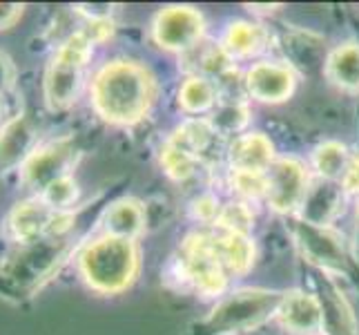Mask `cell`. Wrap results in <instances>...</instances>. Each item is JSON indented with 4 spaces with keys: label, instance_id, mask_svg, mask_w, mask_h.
Instances as JSON below:
<instances>
[{
    "label": "cell",
    "instance_id": "9a60e30c",
    "mask_svg": "<svg viewBox=\"0 0 359 335\" xmlns=\"http://www.w3.org/2000/svg\"><path fill=\"white\" fill-rule=\"evenodd\" d=\"M344 185L328 179H313L299 206V219L311 226L328 228L344 208Z\"/></svg>",
    "mask_w": 359,
    "mask_h": 335
},
{
    "label": "cell",
    "instance_id": "8fae6325",
    "mask_svg": "<svg viewBox=\"0 0 359 335\" xmlns=\"http://www.w3.org/2000/svg\"><path fill=\"white\" fill-rule=\"evenodd\" d=\"M290 228H292L297 246L302 248V253L311 259L313 264L326 270H337V272L348 270V257H346L341 239L332 230L311 226V223L302 221L299 217L290 223Z\"/></svg>",
    "mask_w": 359,
    "mask_h": 335
},
{
    "label": "cell",
    "instance_id": "4fadbf2b",
    "mask_svg": "<svg viewBox=\"0 0 359 335\" xmlns=\"http://www.w3.org/2000/svg\"><path fill=\"white\" fill-rule=\"evenodd\" d=\"M36 145H39V130L29 114L11 117L0 126V175L9 170H18Z\"/></svg>",
    "mask_w": 359,
    "mask_h": 335
},
{
    "label": "cell",
    "instance_id": "1f68e13d",
    "mask_svg": "<svg viewBox=\"0 0 359 335\" xmlns=\"http://www.w3.org/2000/svg\"><path fill=\"white\" fill-rule=\"evenodd\" d=\"M25 5L18 3H0V32L11 29L22 18Z\"/></svg>",
    "mask_w": 359,
    "mask_h": 335
},
{
    "label": "cell",
    "instance_id": "2e32d148",
    "mask_svg": "<svg viewBox=\"0 0 359 335\" xmlns=\"http://www.w3.org/2000/svg\"><path fill=\"white\" fill-rule=\"evenodd\" d=\"M103 235H112L118 239L136 242L145 230V208L134 197H121L112 202L101 217Z\"/></svg>",
    "mask_w": 359,
    "mask_h": 335
},
{
    "label": "cell",
    "instance_id": "8992f818",
    "mask_svg": "<svg viewBox=\"0 0 359 335\" xmlns=\"http://www.w3.org/2000/svg\"><path fill=\"white\" fill-rule=\"evenodd\" d=\"M76 226V213H56L49 208L41 197H27L11 206L5 228L7 235L18 246L36 239L49 237V235H67Z\"/></svg>",
    "mask_w": 359,
    "mask_h": 335
},
{
    "label": "cell",
    "instance_id": "ffe728a7",
    "mask_svg": "<svg viewBox=\"0 0 359 335\" xmlns=\"http://www.w3.org/2000/svg\"><path fill=\"white\" fill-rule=\"evenodd\" d=\"M268 43V32L259 22L250 20H237L232 22L224 34L221 49L226 52L230 60L237 58H250L259 54Z\"/></svg>",
    "mask_w": 359,
    "mask_h": 335
},
{
    "label": "cell",
    "instance_id": "484cf974",
    "mask_svg": "<svg viewBox=\"0 0 359 335\" xmlns=\"http://www.w3.org/2000/svg\"><path fill=\"white\" fill-rule=\"evenodd\" d=\"M39 197L49 208L56 210V213H69V210H74V206H76V202H79L81 188H79V181L72 175H67V177L56 179L52 185H47Z\"/></svg>",
    "mask_w": 359,
    "mask_h": 335
},
{
    "label": "cell",
    "instance_id": "277c9868",
    "mask_svg": "<svg viewBox=\"0 0 359 335\" xmlns=\"http://www.w3.org/2000/svg\"><path fill=\"white\" fill-rule=\"evenodd\" d=\"M94 43L81 29L69 34L49 58L43 74V98L52 112H65L79 101Z\"/></svg>",
    "mask_w": 359,
    "mask_h": 335
},
{
    "label": "cell",
    "instance_id": "603a6c76",
    "mask_svg": "<svg viewBox=\"0 0 359 335\" xmlns=\"http://www.w3.org/2000/svg\"><path fill=\"white\" fill-rule=\"evenodd\" d=\"M215 128L212 123L205 119H188L183 121L181 126L172 132L170 143H175L177 147H181L183 152H188L194 159H201L203 152L208 150V145L215 139Z\"/></svg>",
    "mask_w": 359,
    "mask_h": 335
},
{
    "label": "cell",
    "instance_id": "e0dca14e",
    "mask_svg": "<svg viewBox=\"0 0 359 335\" xmlns=\"http://www.w3.org/2000/svg\"><path fill=\"white\" fill-rule=\"evenodd\" d=\"M228 159L232 170H250V172H268L275 164V145L262 132L241 134L232 141Z\"/></svg>",
    "mask_w": 359,
    "mask_h": 335
},
{
    "label": "cell",
    "instance_id": "3957f363",
    "mask_svg": "<svg viewBox=\"0 0 359 335\" xmlns=\"http://www.w3.org/2000/svg\"><path fill=\"white\" fill-rule=\"evenodd\" d=\"M81 280L98 295H118L128 291L141 270V253L136 242L98 235L81 246L76 255Z\"/></svg>",
    "mask_w": 359,
    "mask_h": 335
},
{
    "label": "cell",
    "instance_id": "7c38bea8",
    "mask_svg": "<svg viewBox=\"0 0 359 335\" xmlns=\"http://www.w3.org/2000/svg\"><path fill=\"white\" fill-rule=\"evenodd\" d=\"M243 88L248 96L262 103H281L292 96L297 88V77L294 70L286 63L262 60V63H255L245 72Z\"/></svg>",
    "mask_w": 359,
    "mask_h": 335
},
{
    "label": "cell",
    "instance_id": "4dcf8cb0",
    "mask_svg": "<svg viewBox=\"0 0 359 335\" xmlns=\"http://www.w3.org/2000/svg\"><path fill=\"white\" fill-rule=\"evenodd\" d=\"M16 79H18V70L14 65V60L0 49V98L14 90Z\"/></svg>",
    "mask_w": 359,
    "mask_h": 335
},
{
    "label": "cell",
    "instance_id": "44dd1931",
    "mask_svg": "<svg viewBox=\"0 0 359 335\" xmlns=\"http://www.w3.org/2000/svg\"><path fill=\"white\" fill-rule=\"evenodd\" d=\"M324 313V331L330 335H357V322L355 315L344 302L339 291L330 284H324V293L317 295Z\"/></svg>",
    "mask_w": 359,
    "mask_h": 335
},
{
    "label": "cell",
    "instance_id": "4316f807",
    "mask_svg": "<svg viewBox=\"0 0 359 335\" xmlns=\"http://www.w3.org/2000/svg\"><path fill=\"white\" fill-rule=\"evenodd\" d=\"M161 166L168 172V177L177 179V181H185L194 175V168L199 164V159L190 157L188 152H183L181 147H177L175 143L165 141L163 147H161Z\"/></svg>",
    "mask_w": 359,
    "mask_h": 335
},
{
    "label": "cell",
    "instance_id": "f546056e",
    "mask_svg": "<svg viewBox=\"0 0 359 335\" xmlns=\"http://www.w3.org/2000/svg\"><path fill=\"white\" fill-rule=\"evenodd\" d=\"M221 213V204L215 195H199L196 199L192 202V215L194 219H199L203 223H217Z\"/></svg>",
    "mask_w": 359,
    "mask_h": 335
},
{
    "label": "cell",
    "instance_id": "ac0fdd59",
    "mask_svg": "<svg viewBox=\"0 0 359 335\" xmlns=\"http://www.w3.org/2000/svg\"><path fill=\"white\" fill-rule=\"evenodd\" d=\"M212 248L228 275H245L255 264V244L250 235L219 230L210 232Z\"/></svg>",
    "mask_w": 359,
    "mask_h": 335
},
{
    "label": "cell",
    "instance_id": "9c48e42d",
    "mask_svg": "<svg viewBox=\"0 0 359 335\" xmlns=\"http://www.w3.org/2000/svg\"><path fill=\"white\" fill-rule=\"evenodd\" d=\"M205 20L199 9L172 5L161 9L152 20V39L168 52H192L201 43Z\"/></svg>",
    "mask_w": 359,
    "mask_h": 335
},
{
    "label": "cell",
    "instance_id": "30bf717a",
    "mask_svg": "<svg viewBox=\"0 0 359 335\" xmlns=\"http://www.w3.org/2000/svg\"><path fill=\"white\" fill-rule=\"evenodd\" d=\"M268 177V206L279 215L299 213V206L308 190V172L302 161L292 157H281L266 172Z\"/></svg>",
    "mask_w": 359,
    "mask_h": 335
},
{
    "label": "cell",
    "instance_id": "52a82bcc",
    "mask_svg": "<svg viewBox=\"0 0 359 335\" xmlns=\"http://www.w3.org/2000/svg\"><path fill=\"white\" fill-rule=\"evenodd\" d=\"M76 159L79 150L69 136H60V139L36 145V150L18 168L20 185L32 197H39L56 179L72 175Z\"/></svg>",
    "mask_w": 359,
    "mask_h": 335
},
{
    "label": "cell",
    "instance_id": "ba28073f",
    "mask_svg": "<svg viewBox=\"0 0 359 335\" xmlns=\"http://www.w3.org/2000/svg\"><path fill=\"white\" fill-rule=\"evenodd\" d=\"M181 272L203 297H217L228 287V272L212 248L210 232H190L181 244Z\"/></svg>",
    "mask_w": 359,
    "mask_h": 335
},
{
    "label": "cell",
    "instance_id": "d4e9b609",
    "mask_svg": "<svg viewBox=\"0 0 359 335\" xmlns=\"http://www.w3.org/2000/svg\"><path fill=\"white\" fill-rule=\"evenodd\" d=\"M250 117V110L241 101V98L230 96V101H217L215 117L210 119L217 134H232L239 132Z\"/></svg>",
    "mask_w": 359,
    "mask_h": 335
},
{
    "label": "cell",
    "instance_id": "cb8c5ba5",
    "mask_svg": "<svg viewBox=\"0 0 359 335\" xmlns=\"http://www.w3.org/2000/svg\"><path fill=\"white\" fill-rule=\"evenodd\" d=\"M351 152L348 147L339 141H324L315 147L313 152V168L319 179L337 181L344 177L346 168H348Z\"/></svg>",
    "mask_w": 359,
    "mask_h": 335
},
{
    "label": "cell",
    "instance_id": "83f0119b",
    "mask_svg": "<svg viewBox=\"0 0 359 335\" xmlns=\"http://www.w3.org/2000/svg\"><path fill=\"white\" fill-rule=\"evenodd\" d=\"M215 226L219 230L250 235V230L255 226V215L245 202H230L226 206H221V213H219V219Z\"/></svg>",
    "mask_w": 359,
    "mask_h": 335
},
{
    "label": "cell",
    "instance_id": "5bb4252c",
    "mask_svg": "<svg viewBox=\"0 0 359 335\" xmlns=\"http://www.w3.org/2000/svg\"><path fill=\"white\" fill-rule=\"evenodd\" d=\"M279 327L290 335H319L324 333V313L319 297L304 291L283 293L281 306L277 311Z\"/></svg>",
    "mask_w": 359,
    "mask_h": 335
},
{
    "label": "cell",
    "instance_id": "f1b7e54d",
    "mask_svg": "<svg viewBox=\"0 0 359 335\" xmlns=\"http://www.w3.org/2000/svg\"><path fill=\"white\" fill-rule=\"evenodd\" d=\"M230 185L241 199L255 202L266 199L268 195V177L266 172H250V170H230Z\"/></svg>",
    "mask_w": 359,
    "mask_h": 335
},
{
    "label": "cell",
    "instance_id": "d6986e66",
    "mask_svg": "<svg viewBox=\"0 0 359 335\" xmlns=\"http://www.w3.org/2000/svg\"><path fill=\"white\" fill-rule=\"evenodd\" d=\"M326 79L335 88L357 94L359 92V43L337 45L326 56L324 63Z\"/></svg>",
    "mask_w": 359,
    "mask_h": 335
},
{
    "label": "cell",
    "instance_id": "d6a6232c",
    "mask_svg": "<svg viewBox=\"0 0 359 335\" xmlns=\"http://www.w3.org/2000/svg\"><path fill=\"white\" fill-rule=\"evenodd\" d=\"M341 185L346 192H359V150L351 155L348 159V168H346L344 177H341Z\"/></svg>",
    "mask_w": 359,
    "mask_h": 335
},
{
    "label": "cell",
    "instance_id": "5b68a950",
    "mask_svg": "<svg viewBox=\"0 0 359 335\" xmlns=\"http://www.w3.org/2000/svg\"><path fill=\"white\" fill-rule=\"evenodd\" d=\"M283 293L268 289H239L224 297L203 322V329L210 335L243 333L266 324L277 317Z\"/></svg>",
    "mask_w": 359,
    "mask_h": 335
},
{
    "label": "cell",
    "instance_id": "6da1fadb",
    "mask_svg": "<svg viewBox=\"0 0 359 335\" xmlns=\"http://www.w3.org/2000/svg\"><path fill=\"white\" fill-rule=\"evenodd\" d=\"M90 98L94 112L109 126H134L150 114L156 79L139 60L114 58L96 70Z\"/></svg>",
    "mask_w": 359,
    "mask_h": 335
},
{
    "label": "cell",
    "instance_id": "7402d4cb",
    "mask_svg": "<svg viewBox=\"0 0 359 335\" xmlns=\"http://www.w3.org/2000/svg\"><path fill=\"white\" fill-rule=\"evenodd\" d=\"M219 101L217 83H212L205 77H188L179 88V105L188 112V114H203V112L212 110Z\"/></svg>",
    "mask_w": 359,
    "mask_h": 335
},
{
    "label": "cell",
    "instance_id": "7a4b0ae2",
    "mask_svg": "<svg viewBox=\"0 0 359 335\" xmlns=\"http://www.w3.org/2000/svg\"><path fill=\"white\" fill-rule=\"evenodd\" d=\"M74 242V232H67L20 244L0 262V297L14 304L34 297L63 268L76 248Z\"/></svg>",
    "mask_w": 359,
    "mask_h": 335
},
{
    "label": "cell",
    "instance_id": "836d02e7",
    "mask_svg": "<svg viewBox=\"0 0 359 335\" xmlns=\"http://www.w3.org/2000/svg\"><path fill=\"white\" fill-rule=\"evenodd\" d=\"M0 117H3V101H0Z\"/></svg>",
    "mask_w": 359,
    "mask_h": 335
}]
</instances>
